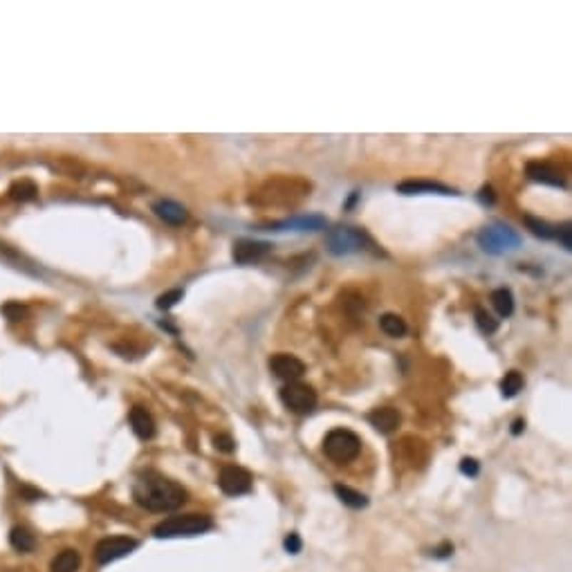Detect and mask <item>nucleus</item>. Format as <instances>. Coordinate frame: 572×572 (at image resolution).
<instances>
[{"label":"nucleus","instance_id":"f257e3e1","mask_svg":"<svg viewBox=\"0 0 572 572\" xmlns=\"http://www.w3.org/2000/svg\"><path fill=\"white\" fill-rule=\"evenodd\" d=\"M133 499L139 507L148 509V512L164 514L187 503V489L160 474H144L137 478L133 487Z\"/></svg>","mask_w":572,"mask_h":572},{"label":"nucleus","instance_id":"f03ea898","mask_svg":"<svg viewBox=\"0 0 572 572\" xmlns=\"http://www.w3.org/2000/svg\"><path fill=\"white\" fill-rule=\"evenodd\" d=\"M213 528V519L207 514H182L168 516L153 528L158 538H178V536H198Z\"/></svg>","mask_w":572,"mask_h":572},{"label":"nucleus","instance_id":"7ed1b4c3","mask_svg":"<svg viewBox=\"0 0 572 572\" xmlns=\"http://www.w3.org/2000/svg\"><path fill=\"white\" fill-rule=\"evenodd\" d=\"M323 451L337 465H346V462H352L359 456L362 440L357 434H352L348 429H332L326 436V440H323Z\"/></svg>","mask_w":572,"mask_h":572},{"label":"nucleus","instance_id":"20e7f679","mask_svg":"<svg viewBox=\"0 0 572 572\" xmlns=\"http://www.w3.org/2000/svg\"><path fill=\"white\" fill-rule=\"evenodd\" d=\"M366 245H370V238L359 227H334L326 236V247L334 256L359 254L366 250Z\"/></svg>","mask_w":572,"mask_h":572},{"label":"nucleus","instance_id":"39448f33","mask_svg":"<svg viewBox=\"0 0 572 572\" xmlns=\"http://www.w3.org/2000/svg\"><path fill=\"white\" fill-rule=\"evenodd\" d=\"M478 242L487 254H505L509 250H516L521 245V236L505 225H491L478 234Z\"/></svg>","mask_w":572,"mask_h":572},{"label":"nucleus","instance_id":"423d86ee","mask_svg":"<svg viewBox=\"0 0 572 572\" xmlns=\"http://www.w3.org/2000/svg\"><path fill=\"white\" fill-rule=\"evenodd\" d=\"M281 402L283 407L290 409L292 413H299V415H305V413H312L315 407H317V393L312 386L307 384H301V382H290L281 389Z\"/></svg>","mask_w":572,"mask_h":572},{"label":"nucleus","instance_id":"0eeeda50","mask_svg":"<svg viewBox=\"0 0 572 572\" xmlns=\"http://www.w3.org/2000/svg\"><path fill=\"white\" fill-rule=\"evenodd\" d=\"M310 191V184H305L301 180H285V189H278V182H270L265 189H262L256 198V203H265V205H278V198L281 200V205H295L297 198L295 193H299L301 198Z\"/></svg>","mask_w":572,"mask_h":572},{"label":"nucleus","instance_id":"6e6552de","mask_svg":"<svg viewBox=\"0 0 572 572\" xmlns=\"http://www.w3.org/2000/svg\"><path fill=\"white\" fill-rule=\"evenodd\" d=\"M137 548V541L131 536H108L101 538L99 543L95 546V561L99 566H108L121 556H128L133 550Z\"/></svg>","mask_w":572,"mask_h":572},{"label":"nucleus","instance_id":"1a4fd4ad","mask_svg":"<svg viewBox=\"0 0 572 572\" xmlns=\"http://www.w3.org/2000/svg\"><path fill=\"white\" fill-rule=\"evenodd\" d=\"M218 485L227 496H242V494L252 491L254 478L250 471L238 467V465H227V467H223V471L218 476Z\"/></svg>","mask_w":572,"mask_h":572},{"label":"nucleus","instance_id":"9d476101","mask_svg":"<svg viewBox=\"0 0 572 572\" xmlns=\"http://www.w3.org/2000/svg\"><path fill=\"white\" fill-rule=\"evenodd\" d=\"M270 368H272V373L278 379H283L287 384L290 382H299V377H303V373H305V364L299 357H295V354H290V352L272 354Z\"/></svg>","mask_w":572,"mask_h":572},{"label":"nucleus","instance_id":"9b49d317","mask_svg":"<svg viewBox=\"0 0 572 572\" xmlns=\"http://www.w3.org/2000/svg\"><path fill=\"white\" fill-rule=\"evenodd\" d=\"M270 252H272V245H270V242H262V240L242 238V240H236V242H234V260L240 262V265H250V262H258V260L265 258Z\"/></svg>","mask_w":572,"mask_h":572},{"label":"nucleus","instance_id":"f8f14e48","mask_svg":"<svg viewBox=\"0 0 572 572\" xmlns=\"http://www.w3.org/2000/svg\"><path fill=\"white\" fill-rule=\"evenodd\" d=\"M368 422L373 424L379 434L389 436V434H393V431H397V427L402 422V415L393 407H379V409H373L368 413Z\"/></svg>","mask_w":572,"mask_h":572},{"label":"nucleus","instance_id":"ddd939ff","mask_svg":"<svg viewBox=\"0 0 572 572\" xmlns=\"http://www.w3.org/2000/svg\"><path fill=\"white\" fill-rule=\"evenodd\" d=\"M525 173H528V178L534 180V182L550 184V187H559V189L566 187L561 173L556 171L554 166H550L548 162H528V166H525Z\"/></svg>","mask_w":572,"mask_h":572},{"label":"nucleus","instance_id":"4468645a","mask_svg":"<svg viewBox=\"0 0 572 572\" xmlns=\"http://www.w3.org/2000/svg\"><path fill=\"white\" fill-rule=\"evenodd\" d=\"M153 211H155L158 218H162L168 225H175V227L189 220V211L180 203H175V200H158V203L153 205Z\"/></svg>","mask_w":572,"mask_h":572},{"label":"nucleus","instance_id":"2eb2a0df","mask_svg":"<svg viewBox=\"0 0 572 572\" xmlns=\"http://www.w3.org/2000/svg\"><path fill=\"white\" fill-rule=\"evenodd\" d=\"M128 422H131L135 436L139 440H150L153 436H155V420H153V415L144 407H133L131 415H128Z\"/></svg>","mask_w":572,"mask_h":572},{"label":"nucleus","instance_id":"dca6fc26","mask_svg":"<svg viewBox=\"0 0 572 572\" xmlns=\"http://www.w3.org/2000/svg\"><path fill=\"white\" fill-rule=\"evenodd\" d=\"M397 191L399 193H442V195H449V193H456L454 189L444 187L440 182H424V180H407V182H399L397 184Z\"/></svg>","mask_w":572,"mask_h":572},{"label":"nucleus","instance_id":"f3484780","mask_svg":"<svg viewBox=\"0 0 572 572\" xmlns=\"http://www.w3.org/2000/svg\"><path fill=\"white\" fill-rule=\"evenodd\" d=\"M326 227V220L321 215H299V218H287L283 223H276L274 229L283 231V229H295V231H317Z\"/></svg>","mask_w":572,"mask_h":572},{"label":"nucleus","instance_id":"a211bd4d","mask_svg":"<svg viewBox=\"0 0 572 572\" xmlns=\"http://www.w3.org/2000/svg\"><path fill=\"white\" fill-rule=\"evenodd\" d=\"M79 566H81V556H79V552L72 550V548H68V550H61V552L54 556L52 563H50V570H52V572H76V570H79Z\"/></svg>","mask_w":572,"mask_h":572},{"label":"nucleus","instance_id":"6ab92c4d","mask_svg":"<svg viewBox=\"0 0 572 572\" xmlns=\"http://www.w3.org/2000/svg\"><path fill=\"white\" fill-rule=\"evenodd\" d=\"M9 543H11V548L16 550V552H32L34 550V546H36V538H34V534L29 532L27 528H14L11 532H9Z\"/></svg>","mask_w":572,"mask_h":572},{"label":"nucleus","instance_id":"aec40b11","mask_svg":"<svg viewBox=\"0 0 572 572\" xmlns=\"http://www.w3.org/2000/svg\"><path fill=\"white\" fill-rule=\"evenodd\" d=\"M489 299H491V305L496 307V312L501 317H509L514 312V297H512V292H509L507 287L494 290Z\"/></svg>","mask_w":572,"mask_h":572},{"label":"nucleus","instance_id":"412c9836","mask_svg":"<svg viewBox=\"0 0 572 572\" xmlns=\"http://www.w3.org/2000/svg\"><path fill=\"white\" fill-rule=\"evenodd\" d=\"M39 195V187L32 180H19L9 187V198L19 200V203H29Z\"/></svg>","mask_w":572,"mask_h":572},{"label":"nucleus","instance_id":"4be33fe9","mask_svg":"<svg viewBox=\"0 0 572 572\" xmlns=\"http://www.w3.org/2000/svg\"><path fill=\"white\" fill-rule=\"evenodd\" d=\"M334 494L339 496V501H342L344 505H348V507H352V509H362V507L368 505V499L364 496V494L350 489L348 485H334Z\"/></svg>","mask_w":572,"mask_h":572},{"label":"nucleus","instance_id":"5701e85b","mask_svg":"<svg viewBox=\"0 0 572 572\" xmlns=\"http://www.w3.org/2000/svg\"><path fill=\"white\" fill-rule=\"evenodd\" d=\"M379 328H382V332H384V334L395 337V339L407 334V323H404V319L397 317V315H391V312L379 317Z\"/></svg>","mask_w":572,"mask_h":572},{"label":"nucleus","instance_id":"b1692460","mask_svg":"<svg viewBox=\"0 0 572 572\" xmlns=\"http://www.w3.org/2000/svg\"><path fill=\"white\" fill-rule=\"evenodd\" d=\"M525 225H528V229L536 238H543V240L556 238V227H552L550 223L541 220V218H534V215H525Z\"/></svg>","mask_w":572,"mask_h":572},{"label":"nucleus","instance_id":"393cba45","mask_svg":"<svg viewBox=\"0 0 572 572\" xmlns=\"http://www.w3.org/2000/svg\"><path fill=\"white\" fill-rule=\"evenodd\" d=\"M521 389H523V375L519 373V370H509V373L501 382V393H503V397H507V399L509 397H516Z\"/></svg>","mask_w":572,"mask_h":572},{"label":"nucleus","instance_id":"a878e982","mask_svg":"<svg viewBox=\"0 0 572 572\" xmlns=\"http://www.w3.org/2000/svg\"><path fill=\"white\" fill-rule=\"evenodd\" d=\"M476 323L485 334H494L499 330V319H494L487 310H483V307H476Z\"/></svg>","mask_w":572,"mask_h":572},{"label":"nucleus","instance_id":"bb28decb","mask_svg":"<svg viewBox=\"0 0 572 572\" xmlns=\"http://www.w3.org/2000/svg\"><path fill=\"white\" fill-rule=\"evenodd\" d=\"M182 297H184V290H180V287L166 292V295L158 297V307H160V310H171L178 301H182Z\"/></svg>","mask_w":572,"mask_h":572},{"label":"nucleus","instance_id":"cd10ccee","mask_svg":"<svg viewBox=\"0 0 572 572\" xmlns=\"http://www.w3.org/2000/svg\"><path fill=\"white\" fill-rule=\"evenodd\" d=\"M213 442H215V446H218V449H220V451H225V454H231V451L236 449V442H234V438L227 436V434L215 436V438H213Z\"/></svg>","mask_w":572,"mask_h":572},{"label":"nucleus","instance_id":"c85d7f7f","mask_svg":"<svg viewBox=\"0 0 572 572\" xmlns=\"http://www.w3.org/2000/svg\"><path fill=\"white\" fill-rule=\"evenodd\" d=\"M283 546H285V550H287L290 554H299V552H301V548H303V543H301V536H299L297 532L287 534V536H285V541H283Z\"/></svg>","mask_w":572,"mask_h":572},{"label":"nucleus","instance_id":"c756f323","mask_svg":"<svg viewBox=\"0 0 572 572\" xmlns=\"http://www.w3.org/2000/svg\"><path fill=\"white\" fill-rule=\"evenodd\" d=\"M460 471L469 478H474V476H478V471H481V465H478V460H474V458H465L460 462Z\"/></svg>","mask_w":572,"mask_h":572},{"label":"nucleus","instance_id":"7c9ffc66","mask_svg":"<svg viewBox=\"0 0 572 572\" xmlns=\"http://www.w3.org/2000/svg\"><path fill=\"white\" fill-rule=\"evenodd\" d=\"M570 234H572V229H570V225H568V223H566L563 227H559V229H556V238H559V240H561V245L566 247V250H570V247H572Z\"/></svg>","mask_w":572,"mask_h":572},{"label":"nucleus","instance_id":"2f4dec72","mask_svg":"<svg viewBox=\"0 0 572 572\" xmlns=\"http://www.w3.org/2000/svg\"><path fill=\"white\" fill-rule=\"evenodd\" d=\"M478 198H481L483 205H494V203H496V195H494V189L491 187H483L481 193H478Z\"/></svg>","mask_w":572,"mask_h":572},{"label":"nucleus","instance_id":"473e14b6","mask_svg":"<svg viewBox=\"0 0 572 572\" xmlns=\"http://www.w3.org/2000/svg\"><path fill=\"white\" fill-rule=\"evenodd\" d=\"M434 554H436V556H449V554H454V546H451V543H444V546L438 548Z\"/></svg>","mask_w":572,"mask_h":572},{"label":"nucleus","instance_id":"72a5a7b5","mask_svg":"<svg viewBox=\"0 0 572 572\" xmlns=\"http://www.w3.org/2000/svg\"><path fill=\"white\" fill-rule=\"evenodd\" d=\"M521 431H525V422H523V420H516V422H514V427H512V434H514V436H519Z\"/></svg>","mask_w":572,"mask_h":572}]
</instances>
